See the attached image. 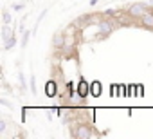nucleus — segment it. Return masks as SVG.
<instances>
[{"instance_id":"1","label":"nucleus","mask_w":153,"mask_h":139,"mask_svg":"<svg viewBox=\"0 0 153 139\" xmlns=\"http://www.w3.org/2000/svg\"><path fill=\"white\" fill-rule=\"evenodd\" d=\"M117 29V24L112 16H103L97 24V40H105Z\"/></svg>"},{"instance_id":"2","label":"nucleus","mask_w":153,"mask_h":139,"mask_svg":"<svg viewBox=\"0 0 153 139\" xmlns=\"http://www.w3.org/2000/svg\"><path fill=\"white\" fill-rule=\"evenodd\" d=\"M70 135H72L74 139H90V137H94L96 134H94V128H92L90 125L79 123V125H76V126L70 128Z\"/></svg>"},{"instance_id":"3","label":"nucleus","mask_w":153,"mask_h":139,"mask_svg":"<svg viewBox=\"0 0 153 139\" xmlns=\"http://www.w3.org/2000/svg\"><path fill=\"white\" fill-rule=\"evenodd\" d=\"M149 9H153L151 6H149V2H135V4H131V6H128V16L130 18H142Z\"/></svg>"},{"instance_id":"4","label":"nucleus","mask_w":153,"mask_h":139,"mask_svg":"<svg viewBox=\"0 0 153 139\" xmlns=\"http://www.w3.org/2000/svg\"><path fill=\"white\" fill-rule=\"evenodd\" d=\"M88 94H90V83H87L85 78H79V83H78V87H76V96H78L79 99H85Z\"/></svg>"},{"instance_id":"5","label":"nucleus","mask_w":153,"mask_h":139,"mask_svg":"<svg viewBox=\"0 0 153 139\" xmlns=\"http://www.w3.org/2000/svg\"><path fill=\"white\" fill-rule=\"evenodd\" d=\"M16 34V25H11V24H2V31H0V36H2V42L9 40L11 36Z\"/></svg>"},{"instance_id":"6","label":"nucleus","mask_w":153,"mask_h":139,"mask_svg":"<svg viewBox=\"0 0 153 139\" xmlns=\"http://www.w3.org/2000/svg\"><path fill=\"white\" fill-rule=\"evenodd\" d=\"M65 38H67L65 33H54V36H52V47L58 49V51H63V47H65Z\"/></svg>"},{"instance_id":"7","label":"nucleus","mask_w":153,"mask_h":139,"mask_svg":"<svg viewBox=\"0 0 153 139\" xmlns=\"http://www.w3.org/2000/svg\"><path fill=\"white\" fill-rule=\"evenodd\" d=\"M140 25H144L146 29H153V9H149V11L140 18Z\"/></svg>"},{"instance_id":"8","label":"nucleus","mask_w":153,"mask_h":139,"mask_svg":"<svg viewBox=\"0 0 153 139\" xmlns=\"http://www.w3.org/2000/svg\"><path fill=\"white\" fill-rule=\"evenodd\" d=\"M58 83L54 81V80H51V81H47V87H45V94L49 96V98H54V96H58V87H56Z\"/></svg>"},{"instance_id":"9","label":"nucleus","mask_w":153,"mask_h":139,"mask_svg":"<svg viewBox=\"0 0 153 139\" xmlns=\"http://www.w3.org/2000/svg\"><path fill=\"white\" fill-rule=\"evenodd\" d=\"M31 36H33V33H31L29 29H25V31L22 33V42H20V47H22V49H25V47H27V43H29Z\"/></svg>"},{"instance_id":"10","label":"nucleus","mask_w":153,"mask_h":139,"mask_svg":"<svg viewBox=\"0 0 153 139\" xmlns=\"http://www.w3.org/2000/svg\"><path fill=\"white\" fill-rule=\"evenodd\" d=\"M90 94H92L94 98H97V96L101 94V83H99V81L90 83Z\"/></svg>"},{"instance_id":"11","label":"nucleus","mask_w":153,"mask_h":139,"mask_svg":"<svg viewBox=\"0 0 153 139\" xmlns=\"http://www.w3.org/2000/svg\"><path fill=\"white\" fill-rule=\"evenodd\" d=\"M2 24H13V15H11L9 9L2 11Z\"/></svg>"},{"instance_id":"12","label":"nucleus","mask_w":153,"mask_h":139,"mask_svg":"<svg viewBox=\"0 0 153 139\" xmlns=\"http://www.w3.org/2000/svg\"><path fill=\"white\" fill-rule=\"evenodd\" d=\"M15 45H16V34H15V36H11L9 40H6V42H4V51H11Z\"/></svg>"},{"instance_id":"13","label":"nucleus","mask_w":153,"mask_h":139,"mask_svg":"<svg viewBox=\"0 0 153 139\" xmlns=\"http://www.w3.org/2000/svg\"><path fill=\"white\" fill-rule=\"evenodd\" d=\"M29 89H31V94L36 96L38 89H36V78H34V74H31V78H29Z\"/></svg>"},{"instance_id":"14","label":"nucleus","mask_w":153,"mask_h":139,"mask_svg":"<svg viewBox=\"0 0 153 139\" xmlns=\"http://www.w3.org/2000/svg\"><path fill=\"white\" fill-rule=\"evenodd\" d=\"M24 7H25V2H16V4L13 2V4H11V9H13L15 13H18V11H22Z\"/></svg>"},{"instance_id":"15","label":"nucleus","mask_w":153,"mask_h":139,"mask_svg":"<svg viewBox=\"0 0 153 139\" xmlns=\"http://www.w3.org/2000/svg\"><path fill=\"white\" fill-rule=\"evenodd\" d=\"M18 80H20V85H22V90H25L27 89V81H25V76H24L22 71H18Z\"/></svg>"},{"instance_id":"16","label":"nucleus","mask_w":153,"mask_h":139,"mask_svg":"<svg viewBox=\"0 0 153 139\" xmlns=\"http://www.w3.org/2000/svg\"><path fill=\"white\" fill-rule=\"evenodd\" d=\"M6 130H7V121L2 117V119H0V134L4 135V134H6Z\"/></svg>"},{"instance_id":"17","label":"nucleus","mask_w":153,"mask_h":139,"mask_svg":"<svg viewBox=\"0 0 153 139\" xmlns=\"http://www.w3.org/2000/svg\"><path fill=\"white\" fill-rule=\"evenodd\" d=\"M115 13H117V9H115V7H108V9H105V13H103V15H105V16H114Z\"/></svg>"},{"instance_id":"18","label":"nucleus","mask_w":153,"mask_h":139,"mask_svg":"<svg viewBox=\"0 0 153 139\" xmlns=\"http://www.w3.org/2000/svg\"><path fill=\"white\" fill-rule=\"evenodd\" d=\"M0 103H2L4 107H11V108H15V107H13V105H11V103H9L7 99H6V98H2V99H0Z\"/></svg>"},{"instance_id":"19","label":"nucleus","mask_w":153,"mask_h":139,"mask_svg":"<svg viewBox=\"0 0 153 139\" xmlns=\"http://www.w3.org/2000/svg\"><path fill=\"white\" fill-rule=\"evenodd\" d=\"M88 4H90V6L94 7V6H97V4H99V0H90V2H88Z\"/></svg>"},{"instance_id":"20","label":"nucleus","mask_w":153,"mask_h":139,"mask_svg":"<svg viewBox=\"0 0 153 139\" xmlns=\"http://www.w3.org/2000/svg\"><path fill=\"white\" fill-rule=\"evenodd\" d=\"M149 6H151V7H153V0H149Z\"/></svg>"}]
</instances>
